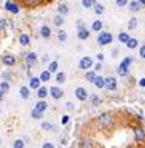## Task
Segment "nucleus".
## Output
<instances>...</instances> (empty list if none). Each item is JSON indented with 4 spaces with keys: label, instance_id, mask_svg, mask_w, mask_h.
Listing matches in <instances>:
<instances>
[{
    "label": "nucleus",
    "instance_id": "obj_1",
    "mask_svg": "<svg viewBox=\"0 0 145 148\" xmlns=\"http://www.w3.org/2000/svg\"><path fill=\"white\" fill-rule=\"evenodd\" d=\"M111 123H113V114H111L110 111H105V113L99 114V117H97V125H99L100 128H108Z\"/></svg>",
    "mask_w": 145,
    "mask_h": 148
},
{
    "label": "nucleus",
    "instance_id": "obj_2",
    "mask_svg": "<svg viewBox=\"0 0 145 148\" xmlns=\"http://www.w3.org/2000/svg\"><path fill=\"white\" fill-rule=\"evenodd\" d=\"M131 62H133L131 57H125L122 60V63H120L119 68H118V74H119V76H127V74H128V66L131 65Z\"/></svg>",
    "mask_w": 145,
    "mask_h": 148
},
{
    "label": "nucleus",
    "instance_id": "obj_3",
    "mask_svg": "<svg viewBox=\"0 0 145 148\" xmlns=\"http://www.w3.org/2000/svg\"><path fill=\"white\" fill-rule=\"evenodd\" d=\"M111 42H113V36L110 34V32H100L99 37H97V43L105 46V45H110Z\"/></svg>",
    "mask_w": 145,
    "mask_h": 148
},
{
    "label": "nucleus",
    "instance_id": "obj_4",
    "mask_svg": "<svg viewBox=\"0 0 145 148\" xmlns=\"http://www.w3.org/2000/svg\"><path fill=\"white\" fill-rule=\"evenodd\" d=\"M134 139H136V142L139 143H145V131L142 127H134Z\"/></svg>",
    "mask_w": 145,
    "mask_h": 148
},
{
    "label": "nucleus",
    "instance_id": "obj_5",
    "mask_svg": "<svg viewBox=\"0 0 145 148\" xmlns=\"http://www.w3.org/2000/svg\"><path fill=\"white\" fill-rule=\"evenodd\" d=\"M105 88L110 91H114L116 88H118V80H116V77H107L105 79Z\"/></svg>",
    "mask_w": 145,
    "mask_h": 148
},
{
    "label": "nucleus",
    "instance_id": "obj_6",
    "mask_svg": "<svg viewBox=\"0 0 145 148\" xmlns=\"http://www.w3.org/2000/svg\"><path fill=\"white\" fill-rule=\"evenodd\" d=\"M93 65V59L91 57H82L80 62H79V66H80V69H88Z\"/></svg>",
    "mask_w": 145,
    "mask_h": 148
},
{
    "label": "nucleus",
    "instance_id": "obj_7",
    "mask_svg": "<svg viewBox=\"0 0 145 148\" xmlns=\"http://www.w3.org/2000/svg\"><path fill=\"white\" fill-rule=\"evenodd\" d=\"M49 94L54 97V99H60V97L63 96V91L60 90L59 86H51L49 88Z\"/></svg>",
    "mask_w": 145,
    "mask_h": 148
},
{
    "label": "nucleus",
    "instance_id": "obj_8",
    "mask_svg": "<svg viewBox=\"0 0 145 148\" xmlns=\"http://www.w3.org/2000/svg\"><path fill=\"white\" fill-rule=\"evenodd\" d=\"M2 62L6 65V66H12V65H16V57L11 56V54H6V56H3Z\"/></svg>",
    "mask_w": 145,
    "mask_h": 148
},
{
    "label": "nucleus",
    "instance_id": "obj_9",
    "mask_svg": "<svg viewBox=\"0 0 145 148\" xmlns=\"http://www.w3.org/2000/svg\"><path fill=\"white\" fill-rule=\"evenodd\" d=\"M76 96H77V99L79 100H87V97H88V92L85 88H82V86H79L77 90H76Z\"/></svg>",
    "mask_w": 145,
    "mask_h": 148
},
{
    "label": "nucleus",
    "instance_id": "obj_10",
    "mask_svg": "<svg viewBox=\"0 0 145 148\" xmlns=\"http://www.w3.org/2000/svg\"><path fill=\"white\" fill-rule=\"evenodd\" d=\"M5 8H6L9 12H12V14H17L19 12V6L14 2H11V0H8V2L5 3Z\"/></svg>",
    "mask_w": 145,
    "mask_h": 148
},
{
    "label": "nucleus",
    "instance_id": "obj_11",
    "mask_svg": "<svg viewBox=\"0 0 145 148\" xmlns=\"http://www.w3.org/2000/svg\"><path fill=\"white\" fill-rule=\"evenodd\" d=\"M128 6H130V11H131V12H137V11H141V9H142V5L139 3L137 0H133V2H130Z\"/></svg>",
    "mask_w": 145,
    "mask_h": 148
},
{
    "label": "nucleus",
    "instance_id": "obj_12",
    "mask_svg": "<svg viewBox=\"0 0 145 148\" xmlns=\"http://www.w3.org/2000/svg\"><path fill=\"white\" fill-rule=\"evenodd\" d=\"M77 36H79V39H80V40H87L88 37H90V31H88L87 28H79Z\"/></svg>",
    "mask_w": 145,
    "mask_h": 148
},
{
    "label": "nucleus",
    "instance_id": "obj_13",
    "mask_svg": "<svg viewBox=\"0 0 145 148\" xmlns=\"http://www.w3.org/2000/svg\"><path fill=\"white\" fill-rule=\"evenodd\" d=\"M37 62V54L36 53H30L26 56V63H28V66H31V65H34Z\"/></svg>",
    "mask_w": 145,
    "mask_h": 148
},
{
    "label": "nucleus",
    "instance_id": "obj_14",
    "mask_svg": "<svg viewBox=\"0 0 145 148\" xmlns=\"http://www.w3.org/2000/svg\"><path fill=\"white\" fill-rule=\"evenodd\" d=\"M93 83H94V86H97V88H105V79L100 77V76H97Z\"/></svg>",
    "mask_w": 145,
    "mask_h": 148
},
{
    "label": "nucleus",
    "instance_id": "obj_15",
    "mask_svg": "<svg viewBox=\"0 0 145 148\" xmlns=\"http://www.w3.org/2000/svg\"><path fill=\"white\" fill-rule=\"evenodd\" d=\"M40 77H32L30 80V88H34V90H37V88L40 86Z\"/></svg>",
    "mask_w": 145,
    "mask_h": 148
},
{
    "label": "nucleus",
    "instance_id": "obj_16",
    "mask_svg": "<svg viewBox=\"0 0 145 148\" xmlns=\"http://www.w3.org/2000/svg\"><path fill=\"white\" fill-rule=\"evenodd\" d=\"M40 34H42V37L48 39V37L51 36V29H49V26H46V25L42 26V28H40Z\"/></svg>",
    "mask_w": 145,
    "mask_h": 148
},
{
    "label": "nucleus",
    "instance_id": "obj_17",
    "mask_svg": "<svg viewBox=\"0 0 145 148\" xmlns=\"http://www.w3.org/2000/svg\"><path fill=\"white\" fill-rule=\"evenodd\" d=\"M19 42H20V45L28 46V45H30V36H28V34H20V37H19Z\"/></svg>",
    "mask_w": 145,
    "mask_h": 148
},
{
    "label": "nucleus",
    "instance_id": "obj_18",
    "mask_svg": "<svg viewBox=\"0 0 145 148\" xmlns=\"http://www.w3.org/2000/svg\"><path fill=\"white\" fill-rule=\"evenodd\" d=\"M130 39H131V37H130L127 32H120V34H119V42H122V43H125V45L128 43Z\"/></svg>",
    "mask_w": 145,
    "mask_h": 148
},
{
    "label": "nucleus",
    "instance_id": "obj_19",
    "mask_svg": "<svg viewBox=\"0 0 145 148\" xmlns=\"http://www.w3.org/2000/svg\"><path fill=\"white\" fill-rule=\"evenodd\" d=\"M137 23H139L137 18H136V17H131V18L128 20V28H130V29H134V28L137 26Z\"/></svg>",
    "mask_w": 145,
    "mask_h": 148
},
{
    "label": "nucleus",
    "instance_id": "obj_20",
    "mask_svg": "<svg viewBox=\"0 0 145 148\" xmlns=\"http://www.w3.org/2000/svg\"><path fill=\"white\" fill-rule=\"evenodd\" d=\"M46 94H48V90H46V88L40 86L39 90H37V96H39L40 99H43V97H46Z\"/></svg>",
    "mask_w": 145,
    "mask_h": 148
},
{
    "label": "nucleus",
    "instance_id": "obj_21",
    "mask_svg": "<svg viewBox=\"0 0 145 148\" xmlns=\"http://www.w3.org/2000/svg\"><path fill=\"white\" fill-rule=\"evenodd\" d=\"M80 148H93V142L90 139H83L80 142Z\"/></svg>",
    "mask_w": 145,
    "mask_h": 148
},
{
    "label": "nucleus",
    "instance_id": "obj_22",
    "mask_svg": "<svg viewBox=\"0 0 145 148\" xmlns=\"http://www.w3.org/2000/svg\"><path fill=\"white\" fill-rule=\"evenodd\" d=\"M104 11H105L104 5H100V3H96L94 5V12L96 14H99V16H100V14H104Z\"/></svg>",
    "mask_w": 145,
    "mask_h": 148
},
{
    "label": "nucleus",
    "instance_id": "obj_23",
    "mask_svg": "<svg viewBox=\"0 0 145 148\" xmlns=\"http://www.w3.org/2000/svg\"><path fill=\"white\" fill-rule=\"evenodd\" d=\"M137 43H139V42H137V39H133V37H131V39L128 40L127 46H128L130 49H134V48H136V46H137Z\"/></svg>",
    "mask_w": 145,
    "mask_h": 148
},
{
    "label": "nucleus",
    "instance_id": "obj_24",
    "mask_svg": "<svg viewBox=\"0 0 145 148\" xmlns=\"http://www.w3.org/2000/svg\"><path fill=\"white\" fill-rule=\"evenodd\" d=\"M49 79H51V73L49 71H43V73L40 74V80L42 82H48Z\"/></svg>",
    "mask_w": 145,
    "mask_h": 148
},
{
    "label": "nucleus",
    "instance_id": "obj_25",
    "mask_svg": "<svg viewBox=\"0 0 145 148\" xmlns=\"http://www.w3.org/2000/svg\"><path fill=\"white\" fill-rule=\"evenodd\" d=\"M46 108H48V105H46L45 102H39V103L36 105V110H37V111H40V113H43Z\"/></svg>",
    "mask_w": 145,
    "mask_h": 148
},
{
    "label": "nucleus",
    "instance_id": "obj_26",
    "mask_svg": "<svg viewBox=\"0 0 145 148\" xmlns=\"http://www.w3.org/2000/svg\"><path fill=\"white\" fill-rule=\"evenodd\" d=\"M20 96L23 97V99H28V97H30V90H28L26 86H22L20 88Z\"/></svg>",
    "mask_w": 145,
    "mask_h": 148
},
{
    "label": "nucleus",
    "instance_id": "obj_27",
    "mask_svg": "<svg viewBox=\"0 0 145 148\" xmlns=\"http://www.w3.org/2000/svg\"><path fill=\"white\" fill-rule=\"evenodd\" d=\"M82 5H83V8H91L96 5V0H82Z\"/></svg>",
    "mask_w": 145,
    "mask_h": 148
},
{
    "label": "nucleus",
    "instance_id": "obj_28",
    "mask_svg": "<svg viewBox=\"0 0 145 148\" xmlns=\"http://www.w3.org/2000/svg\"><path fill=\"white\" fill-rule=\"evenodd\" d=\"M59 12H60V16H65V14H68V6H67L65 3L59 5Z\"/></svg>",
    "mask_w": 145,
    "mask_h": 148
},
{
    "label": "nucleus",
    "instance_id": "obj_29",
    "mask_svg": "<svg viewBox=\"0 0 145 148\" xmlns=\"http://www.w3.org/2000/svg\"><path fill=\"white\" fill-rule=\"evenodd\" d=\"M93 31H100L102 29V22L100 20H96V22H93Z\"/></svg>",
    "mask_w": 145,
    "mask_h": 148
},
{
    "label": "nucleus",
    "instance_id": "obj_30",
    "mask_svg": "<svg viewBox=\"0 0 145 148\" xmlns=\"http://www.w3.org/2000/svg\"><path fill=\"white\" fill-rule=\"evenodd\" d=\"M62 23H63V16H60V14H59V16L54 17V25L56 26H60Z\"/></svg>",
    "mask_w": 145,
    "mask_h": 148
},
{
    "label": "nucleus",
    "instance_id": "obj_31",
    "mask_svg": "<svg viewBox=\"0 0 145 148\" xmlns=\"http://www.w3.org/2000/svg\"><path fill=\"white\" fill-rule=\"evenodd\" d=\"M57 39H59L60 42H65V40H67V32H65L63 29H60V31L57 32Z\"/></svg>",
    "mask_w": 145,
    "mask_h": 148
},
{
    "label": "nucleus",
    "instance_id": "obj_32",
    "mask_svg": "<svg viewBox=\"0 0 145 148\" xmlns=\"http://www.w3.org/2000/svg\"><path fill=\"white\" fill-rule=\"evenodd\" d=\"M85 77H87V80L94 82V79H96L97 76H96V73H94V71H90V73H87V74H85Z\"/></svg>",
    "mask_w": 145,
    "mask_h": 148
},
{
    "label": "nucleus",
    "instance_id": "obj_33",
    "mask_svg": "<svg viewBox=\"0 0 145 148\" xmlns=\"http://www.w3.org/2000/svg\"><path fill=\"white\" fill-rule=\"evenodd\" d=\"M12 148H25V143H23V140H22V139H17V140L14 142Z\"/></svg>",
    "mask_w": 145,
    "mask_h": 148
},
{
    "label": "nucleus",
    "instance_id": "obj_34",
    "mask_svg": "<svg viewBox=\"0 0 145 148\" xmlns=\"http://www.w3.org/2000/svg\"><path fill=\"white\" fill-rule=\"evenodd\" d=\"M31 116H32L34 119H42L43 113H40V111H37V110H32V111H31Z\"/></svg>",
    "mask_w": 145,
    "mask_h": 148
},
{
    "label": "nucleus",
    "instance_id": "obj_35",
    "mask_svg": "<svg viewBox=\"0 0 145 148\" xmlns=\"http://www.w3.org/2000/svg\"><path fill=\"white\" fill-rule=\"evenodd\" d=\"M57 66H59V65H57V62H51V63H49V68H48V71H49V73H54V71H57Z\"/></svg>",
    "mask_w": 145,
    "mask_h": 148
},
{
    "label": "nucleus",
    "instance_id": "obj_36",
    "mask_svg": "<svg viewBox=\"0 0 145 148\" xmlns=\"http://www.w3.org/2000/svg\"><path fill=\"white\" fill-rule=\"evenodd\" d=\"M0 90H2L3 92H6L9 90V83L8 82H2V83H0Z\"/></svg>",
    "mask_w": 145,
    "mask_h": 148
},
{
    "label": "nucleus",
    "instance_id": "obj_37",
    "mask_svg": "<svg viewBox=\"0 0 145 148\" xmlns=\"http://www.w3.org/2000/svg\"><path fill=\"white\" fill-rule=\"evenodd\" d=\"M42 128H43V130H46V131H49V130H53L54 127H53V123H48V122H43V123H42Z\"/></svg>",
    "mask_w": 145,
    "mask_h": 148
},
{
    "label": "nucleus",
    "instance_id": "obj_38",
    "mask_svg": "<svg viewBox=\"0 0 145 148\" xmlns=\"http://www.w3.org/2000/svg\"><path fill=\"white\" fill-rule=\"evenodd\" d=\"M56 80H57V83H62L65 80V74L63 73H59L57 76H56Z\"/></svg>",
    "mask_w": 145,
    "mask_h": 148
},
{
    "label": "nucleus",
    "instance_id": "obj_39",
    "mask_svg": "<svg viewBox=\"0 0 145 148\" xmlns=\"http://www.w3.org/2000/svg\"><path fill=\"white\" fill-rule=\"evenodd\" d=\"M116 5H118L119 8H124L125 5H128V0H116Z\"/></svg>",
    "mask_w": 145,
    "mask_h": 148
},
{
    "label": "nucleus",
    "instance_id": "obj_40",
    "mask_svg": "<svg viewBox=\"0 0 145 148\" xmlns=\"http://www.w3.org/2000/svg\"><path fill=\"white\" fill-rule=\"evenodd\" d=\"M100 103V99H99V97H97V96H93V105H99Z\"/></svg>",
    "mask_w": 145,
    "mask_h": 148
},
{
    "label": "nucleus",
    "instance_id": "obj_41",
    "mask_svg": "<svg viewBox=\"0 0 145 148\" xmlns=\"http://www.w3.org/2000/svg\"><path fill=\"white\" fill-rule=\"evenodd\" d=\"M139 54H141V57H142V59H145V45L141 46V51H139Z\"/></svg>",
    "mask_w": 145,
    "mask_h": 148
},
{
    "label": "nucleus",
    "instance_id": "obj_42",
    "mask_svg": "<svg viewBox=\"0 0 145 148\" xmlns=\"http://www.w3.org/2000/svg\"><path fill=\"white\" fill-rule=\"evenodd\" d=\"M43 148H54V147H53V143L46 142V143H43Z\"/></svg>",
    "mask_w": 145,
    "mask_h": 148
},
{
    "label": "nucleus",
    "instance_id": "obj_43",
    "mask_svg": "<svg viewBox=\"0 0 145 148\" xmlns=\"http://www.w3.org/2000/svg\"><path fill=\"white\" fill-rule=\"evenodd\" d=\"M62 123H63V125L68 123V116H63V117H62Z\"/></svg>",
    "mask_w": 145,
    "mask_h": 148
},
{
    "label": "nucleus",
    "instance_id": "obj_44",
    "mask_svg": "<svg viewBox=\"0 0 145 148\" xmlns=\"http://www.w3.org/2000/svg\"><path fill=\"white\" fill-rule=\"evenodd\" d=\"M100 69H102V65H100V62H99V63L96 65V71H100Z\"/></svg>",
    "mask_w": 145,
    "mask_h": 148
},
{
    "label": "nucleus",
    "instance_id": "obj_45",
    "mask_svg": "<svg viewBox=\"0 0 145 148\" xmlns=\"http://www.w3.org/2000/svg\"><path fill=\"white\" fill-rule=\"evenodd\" d=\"M139 85L145 88V79H141V82H139Z\"/></svg>",
    "mask_w": 145,
    "mask_h": 148
},
{
    "label": "nucleus",
    "instance_id": "obj_46",
    "mask_svg": "<svg viewBox=\"0 0 145 148\" xmlns=\"http://www.w3.org/2000/svg\"><path fill=\"white\" fill-rule=\"evenodd\" d=\"M97 59H99V62H102L104 60V54H97Z\"/></svg>",
    "mask_w": 145,
    "mask_h": 148
},
{
    "label": "nucleus",
    "instance_id": "obj_47",
    "mask_svg": "<svg viewBox=\"0 0 145 148\" xmlns=\"http://www.w3.org/2000/svg\"><path fill=\"white\" fill-rule=\"evenodd\" d=\"M3 94H5V92H3L2 90H0V102H2V100H3Z\"/></svg>",
    "mask_w": 145,
    "mask_h": 148
},
{
    "label": "nucleus",
    "instance_id": "obj_48",
    "mask_svg": "<svg viewBox=\"0 0 145 148\" xmlns=\"http://www.w3.org/2000/svg\"><path fill=\"white\" fill-rule=\"evenodd\" d=\"M137 2H139V3H141V5H142V6H145V0H137Z\"/></svg>",
    "mask_w": 145,
    "mask_h": 148
},
{
    "label": "nucleus",
    "instance_id": "obj_49",
    "mask_svg": "<svg viewBox=\"0 0 145 148\" xmlns=\"http://www.w3.org/2000/svg\"><path fill=\"white\" fill-rule=\"evenodd\" d=\"M0 31H2V28H0Z\"/></svg>",
    "mask_w": 145,
    "mask_h": 148
},
{
    "label": "nucleus",
    "instance_id": "obj_50",
    "mask_svg": "<svg viewBox=\"0 0 145 148\" xmlns=\"http://www.w3.org/2000/svg\"><path fill=\"white\" fill-rule=\"evenodd\" d=\"M0 143H2V140H0Z\"/></svg>",
    "mask_w": 145,
    "mask_h": 148
}]
</instances>
